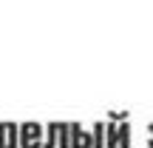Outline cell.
<instances>
[{
    "instance_id": "cell-1",
    "label": "cell",
    "mask_w": 153,
    "mask_h": 148,
    "mask_svg": "<svg viewBox=\"0 0 153 148\" xmlns=\"http://www.w3.org/2000/svg\"><path fill=\"white\" fill-rule=\"evenodd\" d=\"M43 137H45V128L40 122H23L17 125V140H20V148H43Z\"/></svg>"
},
{
    "instance_id": "cell-2",
    "label": "cell",
    "mask_w": 153,
    "mask_h": 148,
    "mask_svg": "<svg viewBox=\"0 0 153 148\" xmlns=\"http://www.w3.org/2000/svg\"><path fill=\"white\" fill-rule=\"evenodd\" d=\"M68 137H71V148H94L91 131H85L76 122H68Z\"/></svg>"
},
{
    "instance_id": "cell-3",
    "label": "cell",
    "mask_w": 153,
    "mask_h": 148,
    "mask_svg": "<svg viewBox=\"0 0 153 148\" xmlns=\"http://www.w3.org/2000/svg\"><path fill=\"white\" fill-rule=\"evenodd\" d=\"M0 148H20L14 122H0Z\"/></svg>"
},
{
    "instance_id": "cell-4",
    "label": "cell",
    "mask_w": 153,
    "mask_h": 148,
    "mask_svg": "<svg viewBox=\"0 0 153 148\" xmlns=\"http://www.w3.org/2000/svg\"><path fill=\"white\" fill-rule=\"evenodd\" d=\"M116 140H119V148H131V122L128 120L116 122Z\"/></svg>"
},
{
    "instance_id": "cell-5",
    "label": "cell",
    "mask_w": 153,
    "mask_h": 148,
    "mask_svg": "<svg viewBox=\"0 0 153 148\" xmlns=\"http://www.w3.org/2000/svg\"><path fill=\"white\" fill-rule=\"evenodd\" d=\"M60 125H62V122H51V125L45 128L43 148H57V143H60Z\"/></svg>"
},
{
    "instance_id": "cell-6",
    "label": "cell",
    "mask_w": 153,
    "mask_h": 148,
    "mask_svg": "<svg viewBox=\"0 0 153 148\" xmlns=\"http://www.w3.org/2000/svg\"><path fill=\"white\" fill-rule=\"evenodd\" d=\"M91 140H94V148H105V122H94L91 128Z\"/></svg>"
},
{
    "instance_id": "cell-7",
    "label": "cell",
    "mask_w": 153,
    "mask_h": 148,
    "mask_svg": "<svg viewBox=\"0 0 153 148\" xmlns=\"http://www.w3.org/2000/svg\"><path fill=\"white\" fill-rule=\"evenodd\" d=\"M105 148H119V140H116V122H108V125H105Z\"/></svg>"
},
{
    "instance_id": "cell-8",
    "label": "cell",
    "mask_w": 153,
    "mask_h": 148,
    "mask_svg": "<svg viewBox=\"0 0 153 148\" xmlns=\"http://www.w3.org/2000/svg\"><path fill=\"white\" fill-rule=\"evenodd\" d=\"M57 148H71V137H68V122H62L60 125V143Z\"/></svg>"
},
{
    "instance_id": "cell-9",
    "label": "cell",
    "mask_w": 153,
    "mask_h": 148,
    "mask_svg": "<svg viewBox=\"0 0 153 148\" xmlns=\"http://www.w3.org/2000/svg\"><path fill=\"white\" fill-rule=\"evenodd\" d=\"M148 137H153V122H150V128H148Z\"/></svg>"
},
{
    "instance_id": "cell-10",
    "label": "cell",
    "mask_w": 153,
    "mask_h": 148,
    "mask_svg": "<svg viewBox=\"0 0 153 148\" xmlns=\"http://www.w3.org/2000/svg\"><path fill=\"white\" fill-rule=\"evenodd\" d=\"M148 148H153V137H148Z\"/></svg>"
}]
</instances>
